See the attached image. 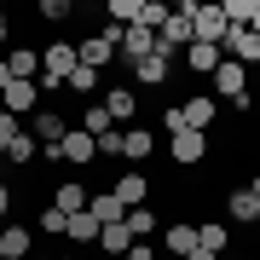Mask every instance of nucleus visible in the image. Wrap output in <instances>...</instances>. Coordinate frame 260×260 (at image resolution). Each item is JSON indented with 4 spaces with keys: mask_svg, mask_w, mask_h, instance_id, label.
Segmentation results:
<instances>
[{
    "mask_svg": "<svg viewBox=\"0 0 260 260\" xmlns=\"http://www.w3.org/2000/svg\"><path fill=\"white\" fill-rule=\"evenodd\" d=\"M116 47H121V29H116V23H104L99 35H87L81 47H75V58H81L87 70H104V64L116 58Z\"/></svg>",
    "mask_w": 260,
    "mask_h": 260,
    "instance_id": "obj_1",
    "label": "nucleus"
},
{
    "mask_svg": "<svg viewBox=\"0 0 260 260\" xmlns=\"http://www.w3.org/2000/svg\"><path fill=\"white\" fill-rule=\"evenodd\" d=\"M191 18H197V0L174 6V12H168V23L156 29V47H162V52H174V47H191Z\"/></svg>",
    "mask_w": 260,
    "mask_h": 260,
    "instance_id": "obj_2",
    "label": "nucleus"
},
{
    "mask_svg": "<svg viewBox=\"0 0 260 260\" xmlns=\"http://www.w3.org/2000/svg\"><path fill=\"white\" fill-rule=\"evenodd\" d=\"M220 58H237L243 70H249V64H260V35H254V29H225Z\"/></svg>",
    "mask_w": 260,
    "mask_h": 260,
    "instance_id": "obj_3",
    "label": "nucleus"
},
{
    "mask_svg": "<svg viewBox=\"0 0 260 260\" xmlns=\"http://www.w3.org/2000/svg\"><path fill=\"white\" fill-rule=\"evenodd\" d=\"M225 29H232V23L220 18V6H197V18H191V41H203V47H220Z\"/></svg>",
    "mask_w": 260,
    "mask_h": 260,
    "instance_id": "obj_4",
    "label": "nucleus"
},
{
    "mask_svg": "<svg viewBox=\"0 0 260 260\" xmlns=\"http://www.w3.org/2000/svg\"><path fill=\"white\" fill-rule=\"evenodd\" d=\"M58 162H70V168H87V162H99V145H93V133L70 127V133H64V145H58Z\"/></svg>",
    "mask_w": 260,
    "mask_h": 260,
    "instance_id": "obj_5",
    "label": "nucleus"
},
{
    "mask_svg": "<svg viewBox=\"0 0 260 260\" xmlns=\"http://www.w3.org/2000/svg\"><path fill=\"white\" fill-rule=\"evenodd\" d=\"M168 156H174L179 168H197V162L208 156V133H191V127H179V133H174V150H168Z\"/></svg>",
    "mask_w": 260,
    "mask_h": 260,
    "instance_id": "obj_6",
    "label": "nucleus"
},
{
    "mask_svg": "<svg viewBox=\"0 0 260 260\" xmlns=\"http://www.w3.org/2000/svg\"><path fill=\"white\" fill-rule=\"evenodd\" d=\"M174 110H179V121H185L191 133H208V121L220 116V104H214L208 93H197V99H185V104H174Z\"/></svg>",
    "mask_w": 260,
    "mask_h": 260,
    "instance_id": "obj_7",
    "label": "nucleus"
},
{
    "mask_svg": "<svg viewBox=\"0 0 260 260\" xmlns=\"http://www.w3.org/2000/svg\"><path fill=\"white\" fill-rule=\"evenodd\" d=\"M0 110H6V116H23V110H41V87H35V81H12L6 93H0Z\"/></svg>",
    "mask_w": 260,
    "mask_h": 260,
    "instance_id": "obj_8",
    "label": "nucleus"
},
{
    "mask_svg": "<svg viewBox=\"0 0 260 260\" xmlns=\"http://www.w3.org/2000/svg\"><path fill=\"white\" fill-rule=\"evenodd\" d=\"M110 197H116L121 208H145V197H150V179L139 174V168H133V174H121L116 185H110Z\"/></svg>",
    "mask_w": 260,
    "mask_h": 260,
    "instance_id": "obj_9",
    "label": "nucleus"
},
{
    "mask_svg": "<svg viewBox=\"0 0 260 260\" xmlns=\"http://www.w3.org/2000/svg\"><path fill=\"white\" fill-rule=\"evenodd\" d=\"M214 87H220L225 99H243V93H249V70H243L237 58H220V70H214Z\"/></svg>",
    "mask_w": 260,
    "mask_h": 260,
    "instance_id": "obj_10",
    "label": "nucleus"
},
{
    "mask_svg": "<svg viewBox=\"0 0 260 260\" xmlns=\"http://www.w3.org/2000/svg\"><path fill=\"white\" fill-rule=\"evenodd\" d=\"M121 52H127V64H139V58H150V52H156V29H145V23L121 29Z\"/></svg>",
    "mask_w": 260,
    "mask_h": 260,
    "instance_id": "obj_11",
    "label": "nucleus"
},
{
    "mask_svg": "<svg viewBox=\"0 0 260 260\" xmlns=\"http://www.w3.org/2000/svg\"><path fill=\"white\" fill-rule=\"evenodd\" d=\"M162 249L174 254V260H185V254L197 249V225H185V220H174V225H162Z\"/></svg>",
    "mask_w": 260,
    "mask_h": 260,
    "instance_id": "obj_12",
    "label": "nucleus"
},
{
    "mask_svg": "<svg viewBox=\"0 0 260 260\" xmlns=\"http://www.w3.org/2000/svg\"><path fill=\"white\" fill-rule=\"evenodd\" d=\"M29 133H35V145H64L70 127H64V116L47 104V110H35V127H29Z\"/></svg>",
    "mask_w": 260,
    "mask_h": 260,
    "instance_id": "obj_13",
    "label": "nucleus"
},
{
    "mask_svg": "<svg viewBox=\"0 0 260 260\" xmlns=\"http://www.w3.org/2000/svg\"><path fill=\"white\" fill-rule=\"evenodd\" d=\"M87 203H93V197H87L81 179H64V185L52 191V208H58V214H87Z\"/></svg>",
    "mask_w": 260,
    "mask_h": 260,
    "instance_id": "obj_14",
    "label": "nucleus"
},
{
    "mask_svg": "<svg viewBox=\"0 0 260 260\" xmlns=\"http://www.w3.org/2000/svg\"><path fill=\"white\" fill-rule=\"evenodd\" d=\"M225 214H232V225H260V197L254 191H232L225 197Z\"/></svg>",
    "mask_w": 260,
    "mask_h": 260,
    "instance_id": "obj_15",
    "label": "nucleus"
},
{
    "mask_svg": "<svg viewBox=\"0 0 260 260\" xmlns=\"http://www.w3.org/2000/svg\"><path fill=\"white\" fill-rule=\"evenodd\" d=\"M104 110H110L116 127H121V121H133V116H139V99H133V87H110V93H104Z\"/></svg>",
    "mask_w": 260,
    "mask_h": 260,
    "instance_id": "obj_16",
    "label": "nucleus"
},
{
    "mask_svg": "<svg viewBox=\"0 0 260 260\" xmlns=\"http://www.w3.org/2000/svg\"><path fill=\"white\" fill-rule=\"evenodd\" d=\"M29 249H35L29 225H6V232H0V260H29Z\"/></svg>",
    "mask_w": 260,
    "mask_h": 260,
    "instance_id": "obj_17",
    "label": "nucleus"
},
{
    "mask_svg": "<svg viewBox=\"0 0 260 260\" xmlns=\"http://www.w3.org/2000/svg\"><path fill=\"white\" fill-rule=\"evenodd\" d=\"M127 70L139 75V87H162V81H168V52L156 47L150 58H139V64H127Z\"/></svg>",
    "mask_w": 260,
    "mask_h": 260,
    "instance_id": "obj_18",
    "label": "nucleus"
},
{
    "mask_svg": "<svg viewBox=\"0 0 260 260\" xmlns=\"http://www.w3.org/2000/svg\"><path fill=\"white\" fill-rule=\"evenodd\" d=\"M6 70H12V81H35V75H41V52L12 47V52H6Z\"/></svg>",
    "mask_w": 260,
    "mask_h": 260,
    "instance_id": "obj_19",
    "label": "nucleus"
},
{
    "mask_svg": "<svg viewBox=\"0 0 260 260\" xmlns=\"http://www.w3.org/2000/svg\"><path fill=\"white\" fill-rule=\"evenodd\" d=\"M150 145H156V139H150V127H121V156H127V162H145Z\"/></svg>",
    "mask_w": 260,
    "mask_h": 260,
    "instance_id": "obj_20",
    "label": "nucleus"
},
{
    "mask_svg": "<svg viewBox=\"0 0 260 260\" xmlns=\"http://www.w3.org/2000/svg\"><path fill=\"white\" fill-rule=\"evenodd\" d=\"M87 214H93V220H99V225H121V220H127V208H121V203H116V197H110V191H99V197H93V203H87Z\"/></svg>",
    "mask_w": 260,
    "mask_h": 260,
    "instance_id": "obj_21",
    "label": "nucleus"
},
{
    "mask_svg": "<svg viewBox=\"0 0 260 260\" xmlns=\"http://www.w3.org/2000/svg\"><path fill=\"white\" fill-rule=\"evenodd\" d=\"M232 243V225H220V220H208V225H197V249H208L214 260H220V249Z\"/></svg>",
    "mask_w": 260,
    "mask_h": 260,
    "instance_id": "obj_22",
    "label": "nucleus"
},
{
    "mask_svg": "<svg viewBox=\"0 0 260 260\" xmlns=\"http://www.w3.org/2000/svg\"><path fill=\"white\" fill-rule=\"evenodd\" d=\"M121 225H127V237H133V243H145L150 232H162V220H156L150 208H127V220H121Z\"/></svg>",
    "mask_w": 260,
    "mask_h": 260,
    "instance_id": "obj_23",
    "label": "nucleus"
},
{
    "mask_svg": "<svg viewBox=\"0 0 260 260\" xmlns=\"http://www.w3.org/2000/svg\"><path fill=\"white\" fill-rule=\"evenodd\" d=\"M185 70H197V75L220 70V47H203V41H191V47H185Z\"/></svg>",
    "mask_w": 260,
    "mask_h": 260,
    "instance_id": "obj_24",
    "label": "nucleus"
},
{
    "mask_svg": "<svg viewBox=\"0 0 260 260\" xmlns=\"http://www.w3.org/2000/svg\"><path fill=\"white\" fill-rule=\"evenodd\" d=\"M99 249H104V254H127V249H133L127 225H99Z\"/></svg>",
    "mask_w": 260,
    "mask_h": 260,
    "instance_id": "obj_25",
    "label": "nucleus"
},
{
    "mask_svg": "<svg viewBox=\"0 0 260 260\" xmlns=\"http://www.w3.org/2000/svg\"><path fill=\"white\" fill-rule=\"evenodd\" d=\"M35 150H41L35 133H18V139L6 145V162H12V168H29V162H35Z\"/></svg>",
    "mask_w": 260,
    "mask_h": 260,
    "instance_id": "obj_26",
    "label": "nucleus"
},
{
    "mask_svg": "<svg viewBox=\"0 0 260 260\" xmlns=\"http://www.w3.org/2000/svg\"><path fill=\"white\" fill-rule=\"evenodd\" d=\"M70 243H99V220L93 214H70V232H64Z\"/></svg>",
    "mask_w": 260,
    "mask_h": 260,
    "instance_id": "obj_27",
    "label": "nucleus"
},
{
    "mask_svg": "<svg viewBox=\"0 0 260 260\" xmlns=\"http://www.w3.org/2000/svg\"><path fill=\"white\" fill-rule=\"evenodd\" d=\"M110 127H116V121H110V110H104V104H93V110L81 116V133H93V139H104Z\"/></svg>",
    "mask_w": 260,
    "mask_h": 260,
    "instance_id": "obj_28",
    "label": "nucleus"
},
{
    "mask_svg": "<svg viewBox=\"0 0 260 260\" xmlns=\"http://www.w3.org/2000/svg\"><path fill=\"white\" fill-rule=\"evenodd\" d=\"M41 232H47V237H64L70 232V214H58L52 203H41Z\"/></svg>",
    "mask_w": 260,
    "mask_h": 260,
    "instance_id": "obj_29",
    "label": "nucleus"
},
{
    "mask_svg": "<svg viewBox=\"0 0 260 260\" xmlns=\"http://www.w3.org/2000/svg\"><path fill=\"white\" fill-rule=\"evenodd\" d=\"M168 12H174V6H162V0H139V23H145V29H162Z\"/></svg>",
    "mask_w": 260,
    "mask_h": 260,
    "instance_id": "obj_30",
    "label": "nucleus"
},
{
    "mask_svg": "<svg viewBox=\"0 0 260 260\" xmlns=\"http://www.w3.org/2000/svg\"><path fill=\"white\" fill-rule=\"evenodd\" d=\"M70 93H93V87H99V70H87V64H75V75H70Z\"/></svg>",
    "mask_w": 260,
    "mask_h": 260,
    "instance_id": "obj_31",
    "label": "nucleus"
},
{
    "mask_svg": "<svg viewBox=\"0 0 260 260\" xmlns=\"http://www.w3.org/2000/svg\"><path fill=\"white\" fill-rule=\"evenodd\" d=\"M18 133H23V127H18V116H6V110H0V162H6V145L18 139Z\"/></svg>",
    "mask_w": 260,
    "mask_h": 260,
    "instance_id": "obj_32",
    "label": "nucleus"
},
{
    "mask_svg": "<svg viewBox=\"0 0 260 260\" xmlns=\"http://www.w3.org/2000/svg\"><path fill=\"white\" fill-rule=\"evenodd\" d=\"M41 18H47V23H64L70 18V0H41Z\"/></svg>",
    "mask_w": 260,
    "mask_h": 260,
    "instance_id": "obj_33",
    "label": "nucleus"
},
{
    "mask_svg": "<svg viewBox=\"0 0 260 260\" xmlns=\"http://www.w3.org/2000/svg\"><path fill=\"white\" fill-rule=\"evenodd\" d=\"M93 145H99V156H121V127H110V133L93 139Z\"/></svg>",
    "mask_w": 260,
    "mask_h": 260,
    "instance_id": "obj_34",
    "label": "nucleus"
},
{
    "mask_svg": "<svg viewBox=\"0 0 260 260\" xmlns=\"http://www.w3.org/2000/svg\"><path fill=\"white\" fill-rule=\"evenodd\" d=\"M127 260H156V249H150V243H133V249H127Z\"/></svg>",
    "mask_w": 260,
    "mask_h": 260,
    "instance_id": "obj_35",
    "label": "nucleus"
},
{
    "mask_svg": "<svg viewBox=\"0 0 260 260\" xmlns=\"http://www.w3.org/2000/svg\"><path fill=\"white\" fill-rule=\"evenodd\" d=\"M6 214H12V185L0 179V220H6Z\"/></svg>",
    "mask_w": 260,
    "mask_h": 260,
    "instance_id": "obj_36",
    "label": "nucleus"
},
{
    "mask_svg": "<svg viewBox=\"0 0 260 260\" xmlns=\"http://www.w3.org/2000/svg\"><path fill=\"white\" fill-rule=\"evenodd\" d=\"M185 260H214V254H208V249H191V254H185Z\"/></svg>",
    "mask_w": 260,
    "mask_h": 260,
    "instance_id": "obj_37",
    "label": "nucleus"
},
{
    "mask_svg": "<svg viewBox=\"0 0 260 260\" xmlns=\"http://www.w3.org/2000/svg\"><path fill=\"white\" fill-rule=\"evenodd\" d=\"M0 41H6V12H0Z\"/></svg>",
    "mask_w": 260,
    "mask_h": 260,
    "instance_id": "obj_38",
    "label": "nucleus"
},
{
    "mask_svg": "<svg viewBox=\"0 0 260 260\" xmlns=\"http://www.w3.org/2000/svg\"><path fill=\"white\" fill-rule=\"evenodd\" d=\"M29 260H52V254H29Z\"/></svg>",
    "mask_w": 260,
    "mask_h": 260,
    "instance_id": "obj_39",
    "label": "nucleus"
}]
</instances>
